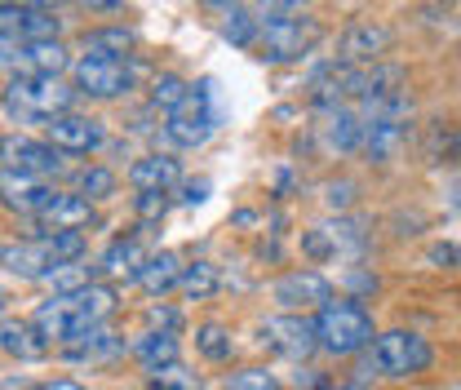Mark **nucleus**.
Returning a JSON list of instances; mask_svg holds the SVG:
<instances>
[{
  "label": "nucleus",
  "instance_id": "f3484780",
  "mask_svg": "<svg viewBox=\"0 0 461 390\" xmlns=\"http://www.w3.org/2000/svg\"><path fill=\"white\" fill-rule=\"evenodd\" d=\"M0 191H5V209L27 213V218H36L58 195L54 186H45V177H32V173H18V168H5L0 173Z\"/></svg>",
  "mask_w": 461,
  "mask_h": 390
},
{
  "label": "nucleus",
  "instance_id": "dca6fc26",
  "mask_svg": "<svg viewBox=\"0 0 461 390\" xmlns=\"http://www.w3.org/2000/svg\"><path fill=\"white\" fill-rule=\"evenodd\" d=\"M315 133H320V142H324V151H355V147H364V115L359 107H329V112H320V124H315Z\"/></svg>",
  "mask_w": 461,
  "mask_h": 390
},
{
  "label": "nucleus",
  "instance_id": "bb28decb",
  "mask_svg": "<svg viewBox=\"0 0 461 390\" xmlns=\"http://www.w3.org/2000/svg\"><path fill=\"white\" fill-rule=\"evenodd\" d=\"M177 288L191 297V302H204V297H213L218 288H222V276H218V267L213 262H191V267H182V279H177Z\"/></svg>",
  "mask_w": 461,
  "mask_h": 390
},
{
  "label": "nucleus",
  "instance_id": "ddd939ff",
  "mask_svg": "<svg viewBox=\"0 0 461 390\" xmlns=\"http://www.w3.org/2000/svg\"><path fill=\"white\" fill-rule=\"evenodd\" d=\"M45 138L54 142L58 151H67V156H89V151H98L103 147V120H94V115H80V112H67V115H54L50 124H45Z\"/></svg>",
  "mask_w": 461,
  "mask_h": 390
},
{
  "label": "nucleus",
  "instance_id": "f704fd0d",
  "mask_svg": "<svg viewBox=\"0 0 461 390\" xmlns=\"http://www.w3.org/2000/svg\"><path fill=\"white\" fill-rule=\"evenodd\" d=\"M253 14L258 23H280V18H297L302 14V0H253Z\"/></svg>",
  "mask_w": 461,
  "mask_h": 390
},
{
  "label": "nucleus",
  "instance_id": "4c0bfd02",
  "mask_svg": "<svg viewBox=\"0 0 461 390\" xmlns=\"http://www.w3.org/2000/svg\"><path fill=\"white\" fill-rule=\"evenodd\" d=\"M204 191H209V182H186V186H182V204H200Z\"/></svg>",
  "mask_w": 461,
  "mask_h": 390
},
{
  "label": "nucleus",
  "instance_id": "f03ea898",
  "mask_svg": "<svg viewBox=\"0 0 461 390\" xmlns=\"http://www.w3.org/2000/svg\"><path fill=\"white\" fill-rule=\"evenodd\" d=\"M0 258H5L9 276L45 279L62 262H80L85 258V235L80 231H41L32 240H5Z\"/></svg>",
  "mask_w": 461,
  "mask_h": 390
},
{
  "label": "nucleus",
  "instance_id": "5701e85b",
  "mask_svg": "<svg viewBox=\"0 0 461 390\" xmlns=\"http://www.w3.org/2000/svg\"><path fill=\"white\" fill-rule=\"evenodd\" d=\"M218 32L235 50H258V41H262V23H258L253 5H230V9H222L218 14Z\"/></svg>",
  "mask_w": 461,
  "mask_h": 390
},
{
  "label": "nucleus",
  "instance_id": "c756f323",
  "mask_svg": "<svg viewBox=\"0 0 461 390\" xmlns=\"http://www.w3.org/2000/svg\"><path fill=\"white\" fill-rule=\"evenodd\" d=\"M41 284H50L54 293H76V288L94 284V267H80V262H62V267H54V271L41 279Z\"/></svg>",
  "mask_w": 461,
  "mask_h": 390
},
{
  "label": "nucleus",
  "instance_id": "2eb2a0df",
  "mask_svg": "<svg viewBox=\"0 0 461 390\" xmlns=\"http://www.w3.org/2000/svg\"><path fill=\"white\" fill-rule=\"evenodd\" d=\"M0 36L5 41H58L62 18L54 9H27V5H5L0 9Z\"/></svg>",
  "mask_w": 461,
  "mask_h": 390
},
{
  "label": "nucleus",
  "instance_id": "6ab92c4d",
  "mask_svg": "<svg viewBox=\"0 0 461 390\" xmlns=\"http://www.w3.org/2000/svg\"><path fill=\"white\" fill-rule=\"evenodd\" d=\"M94 222V200L76 195V191H58L54 200L36 213L41 231H80V226Z\"/></svg>",
  "mask_w": 461,
  "mask_h": 390
},
{
  "label": "nucleus",
  "instance_id": "a211bd4d",
  "mask_svg": "<svg viewBox=\"0 0 461 390\" xmlns=\"http://www.w3.org/2000/svg\"><path fill=\"white\" fill-rule=\"evenodd\" d=\"M182 182V165L169 151H151V156H138L129 165V186L133 191H173Z\"/></svg>",
  "mask_w": 461,
  "mask_h": 390
},
{
  "label": "nucleus",
  "instance_id": "e433bc0d",
  "mask_svg": "<svg viewBox=\"0 0 461 390\" xmlns=\"http://www.w3.org/2000/svg\"><path fill=\"white\" fill-rule=\"evenodd\" d=\"M350 200H355V182H329V186H324V204H329V209H350Z\"/></svg>",
  "mask_w": 461,
  "mask_h": 390
},
{
  "label": "nucleus",
  "instance_id": "aec40b11",
  "mask_svg": "<svg viewBox=\"0 0 461 390\" xmlns=\"http://www.w3.org/2000/svg\"><path fill=\"white\" fill-rule=\"evenodd\" d=\"M147 258H151V249L142 244V235H120V240H112V244H107V253H103L98 271H103V276L138 279V271L147 267Z\"/></svg>",
  "mask_w": 461,
  "mask_h": 390
},
{
  "label": "nucleus",
  "instance_id": "423d86ee",
  "mask_svg": "<svg viewBox=\"0 0 461 390\" xmlns=\"http://www.w3.org/2000/svg\"><path fill=\"white\" fill-rule=\"evenodd\" d=\"M71 85L85 98H124L138 85V67L129 58H76L71 62Z\"/></svg>",
  "mask_w": 461,
  "mask_h": 390
},
{
  "label": "nucleus",
  "instance_id": "a878e982",
  "mask_svg": "<svg viewBox=\"0 0 461 390\" xmlns=\"http://www.w3.org/2000/svg\"><path fill=\"white\" fill-rule=\"evenodd\" d=\"M133 355H138V364H142V368H160V364L177 359V333H173V329L142 333L138 341H133Z\"/></svg>",
  "mask_w": 461,
  "mask_h": 390
},
{
  "label": "nucleus",
  "instance_id": "a19ab883",
  "mask_svg": "<svg viewBox=\"0 0 461 390\" xmlns=\"http://www.w3.org/2000/svg\"><path fill=\"white\" fill-rule=\"evenodd\" d=\"M36 390H89V386H80L71 377H54V382H45V386H36Z\"/></svg>",
  "mask_w": 461,
  "mask_h": 390
},
{
  "label": "nucleus",
  "instance_id": "2f4dec72",
  "mask_svg": "<svg viewBox=\"0 0 461 390\" xmlns=\"http://www.w3.org/2000/svg\"><path fill=\"white\" fill-rule=\"evenodd\" d=\"M191 94V85L182 80V76H173V71H165V76H156L151 80V107H165V112H173L182 98Z\"/></svg>",
  "mask_w": 461,
  "mask_h": 390
},
{
  "label": "nucleus",
  "instance_id": "37998d69",
  "mask_svg": "<svg viewBox=\"0 0 461 390\" xmlns=\"http://www.w3.org/2000/svg\"><path fill=\"white\" fill-rule=\"evenodd\" d=\"M71 5H85V9H120L124 0H71Z\"/></svg>",
  "mask_w": 461,
  "mask_h": 390
},
{
  "label": "nucleus",
  "instance_id": "ea45409f",
  "mask_svg": "<svg viewBox=\"0 0 461 390\" xmlns=\"http://www.w3.org/2000/svg\"><path fill=\"white\" fill-rule=\"evenodd\" d=\"M151 324H165V329H177V311H165V306H151Z\"/></svg>",
  "mask_w": 461,
  "mask_h": 390
},
{
  "label": "nucleus",
  "instance_id": "f8f14e48",
  "mask_svg": "<svg viewBox=\"0 0 461 390\" xmlns=\"http://www.w3.org/2000/svg\"><path fill=\"white\" fill-rule=\"evenodd\" d=\"M271 297L285 306V311H302V306H329L333 302V284L329 276L311 271V267H293L271 284Z\"/></svg>",
  "mask_w": 461,
  "mask_h": 390
},
{
  "label": "nucleus",
  "instance_id": "6e6552de",
  "mask_svg": "<svg viewBox=\"0 0 461 390\" xmlns=\"http://www.w3.org/2000/svg\"><path fill=\"white\" fill-rule=\"evenodd\" d=\"M320 36H324V27L315 18H306V14L267 23L262 27V41H258V58L262 62H293V58L311 54L320 45Z\"/></svg>",
  "mask_w": 461,
  "mask_h": 390
},
{
  "label": "nucleus",
  "instance_id": "cd10ccee",
  "mask_svg": "<svg viewBox=\"0 0 461 390\" xmlns=\"http://www.w3.org/2000/svg\"><path fill=\"white\" fill-rule=\"evenodd\" d=\"M71 191L85 200H107L115 195V173L107 165H80L71 173Z\"/></svg>",
  "mask_w": 461,
  "mask_h": 390
},
{
  "label": "nucleus",
  "instance_id": "b1692460",
  "mask_svg": "<svg viewBox=\"0 0 461 390\" xmlns=\"http://www.w3.org/2000/svg\"><path fill=\"white\" fill-rule=\"evenodd\" d=\"M177 279H182V262H177V253L160 249V253H151V258H147V267L138 271V279H133V284H138L142 293L160 297V293L177 288Z\"/></svg>",
  "mask_w": 461,
  "mask_h": 390
},
{
  "label": "nucleus",
  "instance_id": "7ed1b4c3",
  "mask_svg": "<svg viewBox=\"0 0 461 390\" xmlns=\"http://www.w3.org/2000/svg\"><path fill=\"white\" fill-rule=\"evenodd\" d=\"M315 333H320V350H324V355L350 359V355H364V350L377 341V324H373V315H368L364 302L333 297L329 306H320Z\"/></svg>",
  "mask_w": 461,
  "mask_h": 390
},
{
  "label": "nucleus",
  "instance_id": "79ce46f5",
  "mask_svg": "<svg viewBox=\"0 0 461 390\" xmlns=\"http://www.w3.org/2000/svg\"><path fill=\"white\" fill-rule=\"evenodd\" d=\"M5 5H27V9H58L67 0H5Z\"/></svg>",
  "mask_w": 461,
  "mask_h": 390
},
{
  "label": "nucleus",
  "instance_id": "39448f33",
  "mask_svg": "<svg viewBox=\"0 0 461 390\" xmlns=\"http://www.w3.org/2000/svg\"><path fill=\"white\" fill-rule=\"evenodd\" d=\"M368 359V373H377V377H417V373H426L430 368V359H435V350H430V341L421 333H408V329H391V333H377V341L364 350Z\"/></svg>",
  "mask_w": 461,
  "mask_h": 390
},
{
  "label": "nucleus",
  "instance_id": "20e7f679",
  "mask_svg": "<svg viewBox=\"0 0 461 390\" xmlns=\"http://www.w3.org/2000/svg\"><path fill=\"white\" fill-rule=\"evenodd\" d=\"M71 107H76V85H67L62 76H9L5 85V112L18 120L50 124L54 115H67Z\"/></svg>",
  "mask_w": 461,
  "mask_h": 390
},
{
  "label": "nucleus",
  "instance_id": "4be33fe9",
  "mask_svg": "<svg viewBox=\"0 0 461 390\" xmlns=\"http://www.w3.org/2000/svg\"><path fill=\"white\" fill-rule=\"evenodd\" d=\"M138 45L133 27H89L80 36V58H129Z\"/></svg>",
  "mask_w": 461,
  "mask_h": 390
},
{
  "label": "nucleus",
  "instance_id": "0eeeda50",
  "mask_svg": "<svg viewBox=\"0 0 461 390\" xmlns=\"http://www.w3.org/2000/svg\"><path fill=\"white\" fill-rule=\"evenodd\" d=\"M218 129V115H213V98H209V85H191V94L177 103L165 120V138L173 147H204L209 133Z\"/></svg>",
  "mask_w": 461,
  "mask_h": 390
},
{
  "label": "nucleus",
  "instance_id": "72a5a7b5",
  "mask_svg": "<svg viewBox=\"0 0 461 390\" xmlns=\"http://www.w3.org/2000/svg\"><path fill=\"white\" fill-rule=\"evenodd\" d=\"M439 151H444V160H448V156H461V133L435 124V129L426 133V160H439Z\"/></svg>",
  "mask_w": 461,
  "mask_h": 390
},
{
  "label": "nucleus",
  "instance_id": "f257e3e1",
  "mask_svg": "<svg viewBox=\"0 0 461 390\" xmlns=\"http://www.w3.org/2000/svg\"><path fill=\"white\" fill-rule=\"evenodd\" d=\"M112 315H115V288L94 279V284H85V288H76V293L45 297V302L36 306L32 324L45 333L50 346H71V341H80L85 333L103 329Z\"/></svg>",
  "mask_w": 461,
  "mask_h": 390
},
{
  "label": "nucleus",
  "instance_id": "9b49d317",
  "mask_svg": "<svg viewBox=\"0 0 461 390\" xmlns=\"http://www.w3.org/2000/svg\"><path fill=\"white\" fill-rule=\"evenodd\" d=\"M262 346H271L276 355L285 359H311L320 350V333H315V320H302V315H271L262 324Z\"/></svg>",
  "mask_w": 461,
  "mask_h": 390
},
{
  "label": "nucleus",
  "instance_id": "393cba45",
  "mask_svg": "<svg viewBox=\"0 0 461 390\" xmlns=\"http://www.w3.org/2000/svg\"><path fill=\"white\" fill-rule=\"evenodd\" d=\"M62 350H67V359H76V364H103V359L124 355L129 346H124V341H120L115 333H107V324H103V329L85 333L80 341H71V346H62Z\"/></svg>",
  "mask_w": 461,
  "mask_h": 390
},
{
  "label": "nucleus",
  "instance_id": "473e14b6",
  "mask_svg": "<svg viewBox=\"0 0 461 390\" xmlns=\"http://www.w3.org/2000/svg\"><path fill=\"white\" fill-rule=\"evenodd\" d=\"M227 390H285L271 368H240L227 377Z\"/></svg>",
  "mask_w": 461,
  "mask_h": 390
},
{
  "label": "nucleus",
  "instance_id": "c03bdc74",
  "mask_svg": "<svg viewBox=\"0 0 461 390\" xmlns=\"http://www.w3.org/2000/svg\"><path fill=\"white\" fill-rule=\"evenodd\" d=\"M204 5H213V9L222 14V9H230V5H240V0H204Z\"/></svg>",
  "mask_w": 461,
  "mask_h": 390
},
{
  "label": "nucleus",
  "instance_id": "9d476101",
  "mask_svg": "<svg viewBox=\"0 0 461 390\" xmlns=\"http://www.w3.org/2000/svg\"><path fill=\"white\" fill-rule=\"evenodd\" d=\"M0 151H5V168H18L32 177H54L67 160V151H58L50 138H27V133H5Z\"/></svg>",
  "mask_w": 461,
  "mask_h": 390
},
{
  "label": "nucleus",
  "instance_id": "c85d7f7f",
  "mask_svg": "<svg viewBox=\"0 0 461 390\" xmlns=\"http://www.w3.org/2000/svg\"><path fill=\"white\" fill-rule=\"evenodd\" d=\"M147 386L151 390H200V373L195 368H186L182 359H169V364H160V368H147Z\"/></svg>",
  "mask_w": 461,
  "mask_h": 390
},
{
  "label": "nucleus",
  "instance_id": "1a4fd4ad",
  "mask_svg": "<svg viewBox=\"0 0 461 390\" xmlns=\"http://www.w3.org/2000/svg\"><path fill=\"white\" fill-rule=\"evenodd\" d=\"M76 58L67 54L62 41H0V67L9 76H62Z\"/></svg>",
  "mask_w": 461,
  "mask_h": 390
},
{
  "label": "nucleus",
  "instance_id": "412c9836",
  "mask_svg": "<svg viewBox=\"0 0 461 390\" xmlns=\"http://www.w3.org/2000/svg\"><path fill=\"white\" fill-rule=\"evenodd\" d=\"M0 346H5V355H18L23 364H36V359H45V355H50L45 333H41L36 324L14 320V315H5V324H0Z\"/></svg>",
  "mask_w": 461,
  "mask_h": 390
},
{
  "label": "nucleus",
  "instance_id": "7c9ffc66",
  "mask_svg": "<svg viewBox=\"0 0 461 390\" xmlns=\"http://www.w3.org/2000/svg\"><path fill=\"white\" fill-rule=\"evenodd\" d=\"M195 350L204 355V359H213V364H222L230 359V337L222 324H200L195 329Z\"/></svg>",
  "mask_w": 461,
  "mask_h": 390
},
{
  "label": "nucleus",
  "instance_id": "4468645a",
  "mask_svg": "<svg viewBox=\"0 0 461 390\" xmlns=\"http://www.w3.org/2000/svg\"><path fill=\"white\" fill-rule=\"evenodd\" d=\"M391 27H382V23H373V18H359V23H350L342 36H338V58L342 62H355V67H373V62H382V54L391 50Z\"/></svg>",
  "mask_w": 461,
  "mask_h": 390
},
{
  "label": "nucleus",
  "instance_id": "58836bf2",
  "mask_svg": "<svg viewBox=\"0 0 461 390\" xmlns=\"http://www.w3.org/2000/svg\"><path fill=\"white\" fill-rule=\"evenodd\" d=\"M430 262H461V249H453V244H439V249H430Z\"/></svg>",
  "mask_w": 461,
  "mask_h": 390
},
{
  "label": "nucleus",
  "instance_id": "c9c22d12",
  "mask_svg": "<svg viewBox=\"0 0 461 390\" xmlns=\"http://www.w3.org/2000/svg\"><path fill=\"white\" fill-rule=\"evenodd\" d=\"M138 218L142 222H160L165 213H169V200H165V191H138Z\"/></svg>",
  "mask_w": 461,
  "mask_h": 390
}]
</instances>
